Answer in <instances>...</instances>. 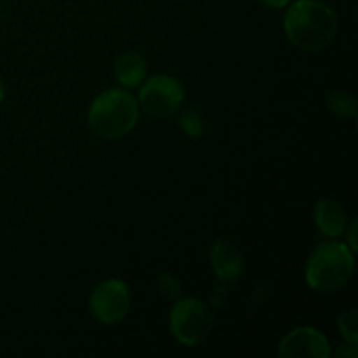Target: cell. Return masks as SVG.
Instances as JSON below:
<instances>
[{
  "mask_svg": "<svg viewBox=\"0 0 358 358\" xmlns=\"http://www.w3.org/2000/svg\"><path fill=\"white\" fill-rule=\"evenodd\" d=\"M184 86L166 73L149 77L138 94V105L152 117H170L184 103Z\"/></svg>",
  "mask_w": 358,
  "mask_h": 358,
  "instance_id": "5b68a950",
  "label": "cell"
},
{
  "mask_svg": "<svg viewBox=\"0 0 358 358\" xmlns=\"http://www.w3.org/2000/svg\"><path fill=\"white\" fill-rule=\"evenodd\" d=\"M338 327L343 338L348 341V345L357 346L358 343V311L348 310L345 313L339 315Z\"/></svg>",
  "mask_w": 358,
  "mask_h": 358,
  "instance_id": "7c38bea8",
  "label": "cell"
},
{
  "mask_svg": "<svg viewBox=\"0 0 358 358\" xmlns=\"http://www.w3.org/2000/svg\"><path fill=\"white\" fill-rule=\"evenodd\" d=\"M213 317L208 306L196 297H180L170 311V331L178 343L196 346L208 338Z\"/></svg>",
  "mask_w": 358,
  "mask_h": 358,
  "instance_id": "277c9868",
  "label": "cell"
},
{
  "mask_svg": "<svg viewBox=\"0 0 358 358\" xmlns=\"http://www.w3.org/2000/svg\"><path fill=\"white\" fill-rule=\"evenodd\" d=\"M346 229H348V227H346ZM355 236H357V220H353L352 222V226H350V229H348V241H350V248H352L353 252H357V240H355Z\"/></svg>",
  "mask_w": 358,
  "mask_h": 358,
  "instance_id": "e0dca14e",
  "label": "cell"
},
{
  "mask_svg": "<svg viewBox=\"0 0 358 358\" xmlns=\"http://www.w3.org/2000/svg\"><path fill=\"white\" fill-rule=\"evenodd\" d=\"M157 283H159L161 294H163L164 297H168V299L177 301L182 297L180 283H178V280L175 278V276L168 275V273H163V275L159 276V280H157Z\"/></svg>",
  "mask_w": 358,
  "mask_h": 358,
  "instance_id": "5bb4252c",
  "label": "cell"
},
{
  "mask_svg": "<svg viewBox=\"0 0 358 358\" xmlns=\"http://www.w3.org/2000/svg\"><path fill=\"white\" fill-rule=\"evenodd\" d=\"M138 100L129 91L110 87L94 98L87 112V122L101 138H121L138 122Z\"/></svg>",
  "mask_w": 358,
  "mask_h": 358,
  "instance_id": "7a4b0ae2",
  "label": "cell"
},
{
  "mask_svg": "<svg viewBox=\"0 0 358 358\" xmlns=\"http://www.w3.org/2000/svg\"><path fill=\"white\" fill-rule=\"evenodd\" d=\"M355 271L353 250L341 241H325L311 252L306 264V282L317 292H336Z\"/></svg>",
  "mask_w": 358,
  "mask_h": 358,
  "instance_id": "3957f363",
  "label": "cell"
},
{
  "mask_svg": "<svg viewBox=\"0 0 358 358\" xmlns=\"http://www.w3.org/2000/svg\"><path fill=\"white\" fill-rule=\"evenodd\" d=\"M315 222L325 236L338 238L348 227V215L334 199H320L315 206Z\"/></svg>",
  "mask_w": 358,
  "mask_h": 358,
  "instance_id": "9c48e42d",
  "label": "cell"
},
{
  "mask_svg": "<svg viewBox=\"0 0 358 358\" xmlns=\"http://www.w3.org/2000/svg\"><path fill=\"white\" fill-rule=\"evenodd\" d=\"M283 30L296 48L308 52L322 51L336 38L338 16L318 0H297L287 9Z\"/></svg>",
  "mask_w": 358,
  "mask_h": 358,
  "instance_id": "6da1fadb",
  "label": "cell"
},
{
  "mask_svg": "<svg viewBox=\"0 0 358 358\" xmlns=\"http://www.w3.org/2000/svg\"><path fill=\"white\" fill-rule=\"evenodd\" d=\"M327 108L339 117H357V101L348 93L336 91L327 96Z\"/></svg>",
  "mask_w": 358,
  "mask_h": 358,
  "instance_id": "8fae6325",
  "label": "cell"
},
{
  "mask_svg": "<svg viewBox=\"0 0 358 358\" xmlns=\"http://www.w3.org/2000/svg\"><path fill=\"white\" fill-rule=\"evenodd\" d=\"M115 79L124 87H136L145 80L147 65L145 59L136 52H124L115 59Z\"/></svg>",
  "mask_w": 358,
  "mask_h": 358,
  "instance_id": "30bf717a",
  "label": "cell"
},
{
  "mask_svg": "<svg viewBox=\"0 0 358 358\" xmlns=\"http://www.w3.org/2000/svg\"><path fill=\"white\" fill-rule=\"evenodd\" d=\"M358 352H357V346L348 345V346H341V348L336 352V358H357Z\"/></svg>",
  "mask_w": 358,
  "mask_h": 358,
  "instance_id": "9a60e30c",
  "label": "cell"
},
{
  "mask_svg": "<svg viewBox=\"0 0 358 358\" xmlns=\"http://www.w3.org/2000/svg\"><path fill=\"white\" fill-rule=\"evenodd\" d=\"M261 3H264L266 7H271V9H283V7L289 6L292 0H259Z\"/></svg>",
  "mask_w": 358,
  "mask_h": 358,
  "instance_id": "2e32d148",
  "label": "cell"
},
{
  "mask_svg": "<svg viewBox=\"0 0 358 358\" xmlns=\"http://www.w3.org/2000/svg\"><path fill=\"white\" fill-rule=\"evenodd\" d=\"M210 262L217 278L222 283L236 282L245 271L243 254L229 240H217L210 250Z\"/></svg>",
  "mask_w": 358,
  "mask_h": 358,
  "instance_id": "ba28073f",
  "label": "cell"
},
{
  "mask_svg": "<svg viewBox=\"0 0 358 358\" xmlns=\"http://www.w3.org/2000/svg\"><path fill=\"white\" fill-rule=\"evenodd\" d=\"M3 94H6V87H3V80L2 77H0V103H2L3 100Z\"/></svg>",
  "mask_w": 358,
  "mask_h": 358,
  "instance_id": "ac0fdd59",
  "label": "cell"
},
{
  "mask_svg": "<svg viewBox=\"0 0 358 358\" xmlns=\"http://www.w3.org/2000/svg\"><path fill=\"white\" fill-rule=\"evenodd\" d=\"M131 308V294L122 280L112 278L101 282L90 297V310L93 317L103 325L121 324Z\"/></svg>",
  "mask_w": 358,
  "mask_h": 358,
  "instance_id": "8992f818",
  "label": "cell"
},
{
  "mask_svg": "<svg viewBox=\"0 0 358 358\" xmlns=\"http://www.w3.org/2000/svg\"><path fill=\"white\" fill-rule=\"evenodd\" d=\"M180 128L185 133V136L189 138H199L205 131V124H203V119L194 108H187V110L182 112L180 115Z\"/></svg>",
  "mask_w": 358,
  "mask_h": 358,
  "instance_id": "4fadbf2b",
  "label": "cell"
},
{
  "mask_svg": "<svg viewBox=\"0 0 358 358\" xmlns=\"http://www.w3.org/2000/svg\"><path fill=\"white\" fill-rule=\"evenodd\" d=\"M278 355L282 358H327L331 355V345L317 329L301 327L282 339Z\"/></svg>",
  "mask_w": 358,
  "mask_h": 358,
  "instance_id": "52a82bcc",
  "label": "cell"
}]
</instances>
